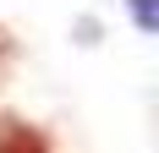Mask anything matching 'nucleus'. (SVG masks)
Listing matches in <instances>:
<instances>
[{
    "label": "nucleus",
    "instance_id": "f257e3e1",
    "mask_svg": "<svg viewBox=\"0 0 159 153\" xmlns=\"http://www.w3.org/2000/svg\"><path fill=\"white\" fill-rule=\"evenodd\" d=\"M0 153H49V142L39 137L28 120L6 115V120H0Z\"/></svg>",
    "mask_w": 159,
    "mask_h": 153
},
{
    "label": "nucleus",
    "instance_id": "f03ea898",
    "mask_svg": "<svg viewBox=\"0 0 159 153\" xmlns=\"http://www.w3.org/2000/svg\"><path fill=\"white\" fill-rule=\"evenodd\" d=\"M132 11H137V28L154 33V0H132Z\"/></svg>",
    "mask_w": 159,
    "mask_h": 153
}]
</instances>
